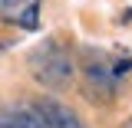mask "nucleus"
I'll use <instances>...</instances> for the list:
<instances>
[{
  "instance_id": "nucleus-1",
  "label": "nucleus",
  "mask_w": 132,
  "mask_h": 128,
  "mask_svg": "<svg viewBox=\"0 0 132 128\" xmlns=\"http://www.w3.org/2000/svg\"><path fill=\"white\" fill-rule=\"evenodd\" d=\"M27 63H30L33 79L50 92H63V89H69L76 82V63L56 40H46L43 46H36Z\"/></svg>"
},
{
  "instance_id": "nucleus-2",
  "label": "nucleus",
  "mask_w": 132,
  "mask_h": 128,
  "mask_svg": "<svg viewBox=\"0 0 132 128\" xmlns=\"http://www.w3.org/2000/svg\"><path fill=\"white\" fill-rule=\"evenodd\" d=\"M82 76H86V89L89 95L109 102L112 99V89H116V72L109 69L106 56L96 53V49H86V59H82Z\"/></svg>"
},
{
  "instance_id": "nucleus-3",
  "label": "nucleus",
  "mask_w": 132,
  "mask_h": 128,
  "mask_svg": "<svg viewBox=\"0 0 132 128\" xmlns=\"http://www.w3.org/2000/svg\"><path fill=\"white\" fill-rule=\"evenodd\" d=\"M0 125L3 128H46L43 109L36 99H13L0 109Z\"/></svg>"
},
{
  "instance_id": "nucleus-4",
  "label": "nucleus",
  "mask_w": 132,
  "mask_h": 128,
  "mask_svg": "<svg viewBox=\"0 0 132 128\" xmlns=\"http://www.w3.org/2000/svg\"><path fill=\"white\" fill-rule=\"evenodd\" d=\"M36 102H40V109H43L46 128H89V125H86V122L79 118V115L73 112L66 102H60V99L43 95V99H36Z\"/></svg>"
},
{
  "instance_id": "nucleus-5",
  "label": "nucleus",
  "mask_w": 132,
  "mask_h": 128,
  "mask_svg": "<svg viewBox=\"0 0 132 128\" xmlns=\"http://www.w3.org/2000/svg\"><path fill=\"white\" fill-rule=\"evenodd\" d=\"M10 20L20 23L23 30H33V26H36V20H40V0H23V3H20V10H16Z\"/></svg>"
},
{
  "instance_id": "nucleus-6",
  "label": "nucleus",
  "mask_w": 132,
  "mask_h": 128,
  "mask_svg": "<svg viewBox=\"0 0 132 128\" xmlns=\"http://www.w3.org/2000/svg\"><path fill=\"white\" fill-rule=\"evenodd\" d=\"M20 3H23V0H0V10H3V16L10 20V16L20 10Z\"/></svg>"
},
{
  "instance_id": "nucleus-7",
  "label": "nucleus",
  "mask_w": 132,
  "mask_h": 128,
  "mask_svg": "<svg viewBox=\"0 0 132 128\" xmlns=\"http://www.w3.org/2000/svg\"><path fill=\"white\" fill-rule=\"evenodd\" d=\"M0 128H3V125H0Z\"/></svg>"
}]
</instances>
